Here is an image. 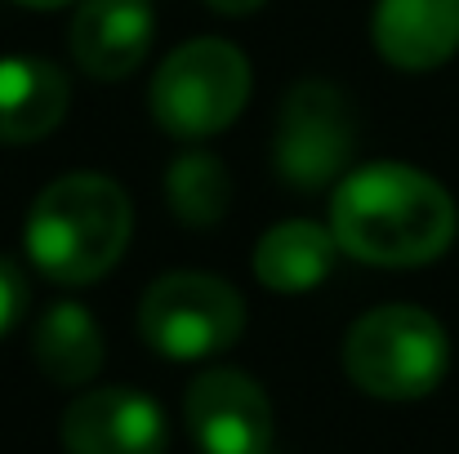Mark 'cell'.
<instances>
[{"instance_id":"cell-13","label":"cell","mask_w":459,"mask_h":454,"mask_svg":"<svg viewBox=\"0 0 459 454\" xmlns=\"http://www.w3.org/2000/svg\"><path fill=\"white\" fill-rule=\"evenodd\" d=\"M31 356L40 374L58 388H81L103 370V334L81 303H54L31 334Z\"/></svg>"},{"instance_id":"cell-8","label":"cell","mask_w":459,"mask_h":454,"mask_svg":"<svg viewBox=\"0 0 459 454\" xmlns=\"http://www.w3.org/2000/svg\"><path fill=\"white\" fill-rule=\"evenodd\" d=\"M169 424L148 392L94 388L81 392L63 415L67 454H165Z\"/></svg>"},{"instance_id":"cell-9","label":"cell","mask_w":459,"mask_h":454,"mask_svg":"<svg viewBox=\"0 0 459 454\" xmlns=\"http://www.w3.org/2000/svg\"><path fill=\"white\" fill-rule=\"evenodd\" d=\"M152 0H81L72 18V58L94 81H126L152 49Z\"/></svg>"},{"instance_id":"cell-2","label":"cell","mask_w":459,"mask_h":454,"mask_svg":"<svg viewBox=\"0 0 459 454\" xmlns=\"http://www.w3.org/2000/svg\"><path fill=\"white\" fill-rule=\"evenodd\" d=\"M130 232L134 210L126 187L108 174L76 169L31 201L22 245L31 268L54 286H90L121 263Z\"/></svg>"},{"instance_id":"cell-11","label":"cell","mask_w":459,"mask_h":454,"mask_svg":"<svg viewBox=\"0 0 459 454\" xmlns=\"http://www.w3.org/2000/svg\"><path fill=\"white\" fill-rule=\"evenodd\" d=\"M72 85L63 67L31 54L0 58V143H40L67 116Z\"/></svg>"},{"instance_id":"cell-14","label":"cell","mask_w":459,"mask_h":454,"mask_svg":"<svg viewBox=\"0 0 459 454\" xmlns=\"http://www.w3.org/2000/svg\"><path fill=\"white\" fill-rule=\"evenodd\" d=\"M165 201L178 223L187 227H214L232 205V178L228 165L210 151H183L165 174Z\"/></svg>"},{"instance_id":"cell-15","label":"cell","mask_w":459,"mask_h":454,"mask_svg":"<svg viewBox=\"0 0 459 454\" xmlns=\"http://www.w3.org/2000/svg\"><path fill=\"white\" fill-rule=\"evenodd\" d=\"M27 299H31V290H27V277H22V268L13 263V259H0V338L22 321V312H27Z\"/></svg>"},{"instance_id":"cell-4","label":"cell","mask_w":459,"mask_h":454,"mask_svg":"<svg viewBox=\"0 0 459 454\" xmlns=\"http://www.w3.org/2000/svg\"><path fill=\"white\" fill-rule=\"evenodd\" d=\"M250 58L219 36H201L178 45L152 76V121L183 143L210 139L228 130L250 103Z\"/></svg>"},{"instance_id":"cell-5","label":"cell","mask_w":459,"mask_h":454,"mask_svg":"<svg viewBox=\"0 0 459 454\" xmlns=\"http://www.w3.org/2000/svg\"><path fill=\"white\" fill-rule=\"evenodd\" d=\"M246 330L241 295L210 272H169L139 303V334L169 361H205Z\"/></svg>"},{"instance_id":"cell-1","label":"cell","mask_w":459,"mask_h":454,"mask_svg":"<svg viewBox=\"0 0 459 454\" xmlns=\"http://www.w3.org/2000/svg\"><path fill=\"white\" fill-rule=\"evenodd\" d=\"M459 214L451 192L397 160L348 169L330 196V232L343 254L375 268H424L455 241Z\"/></svg>"},{"instance_id":"cell-10","label":"cell","mask_w":459,"mask_h":454,"mask_svg":"<svg viewBox=\"0 0 459 454\" xmlns=\"http://www.w3.org/2000/svg\"><path fill=\"white\" fill-rule=\"evenodd\" d=\"M375 49L402 72H433L459 49V0H375Z\"/></svg>"},{"instance_id":"cell-7","label":"cell","mask_w":459,"mask_h":454,"mask_svg":"<svg viewBox=\"0 0 459 454\" xmlns=\"http://www.w3.org/2000/svg\"><path fill=\"white\" fill-rule=\"evenodd\" d=\"M183 424L201 454H268L273 406L241 370H205L183 397Z\"/></svg>"},{"instance_id":"cell-12","label":"cell","mask_w":459,"mask_h":454,"mask_svg":"<svg viewBox=\"0 0 459 454\" xmlns=\"http://www.w3.org/2000/svg\"><path fill=\"white\" fill-rule=\"evenodd\" d=\"M334 254H339V241L330 227L290 218V223H277L273 232H264L250 268H255L259 286H268L277 295H307L330 277Z\"/></svg>"},{"instance_id":"cell-6","label":"cell","mask_w":459,"mask_h":454,"mask_svg":"<svg viewBox=\"0 0 459 454\" xmlns=\"http://www.w3.org/2000/svg\"><path fill=\"white\" fill-rule=\"evenodd\" d=\"M357 143V116L339 85L304 81L286 94L273 130V165L281 183L299 192H321L348 174Z\"/></svg>"},{"instance_id":"cell-16","label":"cell","mask_w":459,"mask_h":454,"mask_svg":"<svg viewBox=\"0 0 459 454\" xmlns=\"http://www.w3.org/2000/svg\"><path fill=\"white\" fill-rule=\"evenodd\" d=\"M210 9H219V13H228V18H246V13H255V9H264L268 0H205Z\"/></svg>"},{"instance_id":"cell-17","label":"cell","mask_w":459,"mask_h":454,"mask_svg":"<svg viewBox=\"0 0 459 454\" xmlns=\"http://www.w3.org/2000/svg\"><path fill=\"white\" fill-rule=\"evenodd\" d=\"M13 4H27V9H63L72 0H13Z\"/></svg>"},{"instance_id":"cell-3","label":"cell","mask_w":459,"mask_h":454,"mask_svg":"<svg viewBox=\"0 0 459 454\" xmlns=\"http://www.w3.org/2000/svg\"><path fill=\"white\" fill-rule=\"evenodd\" d=\"M451 365V338L442 321L411 303H388L352 321L343 338L348 379L379 401L429 397Z\"/></svg>"}]
</instances>
